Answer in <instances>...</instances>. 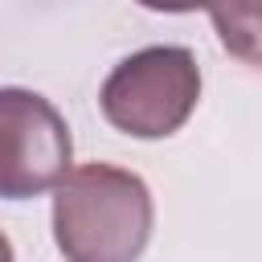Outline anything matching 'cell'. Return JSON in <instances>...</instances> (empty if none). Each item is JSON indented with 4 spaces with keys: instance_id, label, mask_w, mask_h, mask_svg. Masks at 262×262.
I'll return each mask as SVG.
<instances>
[{
    "instance_id": "6da1fadb",
    "label": "cell",
    "mask_w": 262,
    "mask_h": 262,
    "mask_svg": "<svg viewBox=\"0 0 262 262\" xmlns=\"http://www.w3.org/2000/svg\"><path fill=\"white\" fill-rule=\"evenodd\" d=\"M156 205L147 184L115 164H82L53 192V242L66 262H139Z\"/></svg>"
},
{
    "instance_id": "7a4b0ae2",
    "label": "cell",
    "mask_w": 262,
    "mask_h": 262,
    "mask_svg": "<svg viewBox=\"0 0 262 262\" xmlns=\"http://www.w3.org/2000/svg\"><path fill=\"white\" fill-rule=\"evenodd\" d=\"M201 98V70L184 45H147L123 57L98 94L106 123L135 139H164L188 123Z\"/></svg>"
},
{
    "instance_id": "3957f363",
    "label": "cell",
    "mask_w": 262,
    "mask_h": 262,
    "mask_svg": "<svg viewBox=\"0 0 262 262\" xmlns=\"http://www.w3.org/2000/svg\"><path fill=\"white\" fill-rule=\"evenodd\" d=\"M74 139L49 98L25 86H0V196L29 201L70 176Z\"/></svg>"
},
{
    "instance_id": "277c9868",
    "label": "cell",
    "mask_w": 262,
    "mask_h": 262,
    "mask_svg": "<svg viewBox=\"0 0 262 262\" xmlns=\"http://www.w3.org/2000/svg\"><path fill=\"white\" fill-rule=\"evenodd\" d=\"M209 16L221 45L237 61L262 70V0H213Z\"/></svg>"
},
{
    "instance_id": "5b68a950",
    "label": "cell",
    "mask_w": 262,
    "mask_h": 262,
    "mask_svg": "<svg viewBox=\"0 0 262 262\" xmlns=\"http://www.w3.org/2000/svg\"><path fill=\"white\" fill-rule=\"evenodd\" d=\"M151 12H196V8H209L213 0H135Z\"/></svg>"
},
{
    "instance_id": "8992f818",
    "label": "cell",
    "mask_w": 262,
    "mask_h": 262,
    "mask_svg": "<svg viewBox=\"0 0 262 262\" xmlns=\"http://www.w3.org/2000/svg\"><path fill=\"white\" fill-rule=\"evenodd\" d=\"M0 262H16V258H12V242H8L4 233H0Z\"/></svg>"
}]
</instances>
